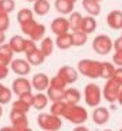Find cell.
Segmentation results:
<instances>
[{
    "mask_svg": "<svg viewBox=\"0 0 122 131\" xmlns=\"http://www.w3.org/2000/svg\"><path fill=\"white\" fill-rule=\"evenodd\" d=\"M64 118L68 120L70 123H73V124L83 125L88 120V111H87V108L81 107L79 104H68Z\"/></svg>",
    "mask_w": 122,
    "mask_h": 131,
    "instance_id": "1",
    "label": "cell"
},
{
    "mask_svg": "<svg viewBox=\"0 0 122 131\" xmlns=\"http://www.w3.org/2000/svg\"><path fill=\"white\" fill-rule=\"evenodd\" d=\"M101 70H102V61H95V60H81L78 63V73L85 75L88 79H99L101 77Z\"/></svg>",
    "mask_w": 122,
    "mask_h": 131,
    "instance_id": "2",
    "label": "cell"
},
{
    "mask_svg": "<svg viewBox=\"0 0 122 131\" xmlns=\"http://www.w3.org/2000/svg\"><path fill=\"white\" fill-rule=\"evenodd\" d=\"M37 124L44 131H58L63 127V120L51 113H41L37 117Z\"/></svg>",
    "mask_w": 122,
    "mask_h": 131,
    "instance_id": "3",
    "label": "cell"
},
{
    "mask_svg": "<svg viewBox=\"0 0 122 131\" xmlns=\"http://www.w3.org/2000/svg\"><path fill=\"white\" fill-rule=\"evenodd\" d=\"M101 98H102V91L97 84L94 83H89L85 85L84 89V101L88 107H98L99 103H101Z\"/></svg>",
    "mask_w": 122,
    "mask_h": 131,
    "instance_id": "4",
    "label": "cell"
},
{
    "mask_svg": "<svg viewBox=\"0 0 122 131\" xmlns=\"http://www.w3.org/2000/svg\"><path fill=\"white\" fill-rule=\"evenodd\" d=\"M121 90H122V84L116 79L112 77V79L106 80V84L104 85V89H102V97L105 98L108 103L114 104L115 101H118Z\"/></svg>",
    "mask_w": 122,
    "mask_h": 131,
    "instance_id": "5",
    "label": "cell"
},
{
    "mask_svg": "<svg viewBox=\"0 0 122 131\" xmlns=\"http://www.w3.org/2000/svg\"><path fill=\"white\" fill-rule=\"evenodd\" d=\"M114 47V43L112 40L109 39L106 34H99V36H97L95 39H94L92 41V49L95 50L98 54H108L111 50H112Z\"/></svg>",
    "mask_w": 122,
    "mask_h": 131,
    "instance_id": "6",
    "label": "cell"
},
{
    "mask_svg": "<svg viewBox=\"0 0 122 131\" xmlns=\"http://www.w3.org/2000/svg\"><path fill=\"white\" fill-rule=\"evenodd\" d=\"M11 90H13V93L16 95L21 97V95H24V94L31 93L33 84H31V81H29V80L24 79V77H17V79H14L13 83H11Z\"/></svg>",
    "mask_w": 122,
    "mask_h": 131,
    "instance_id": "7",
    "label": "cell"
},
{
    "mask_svg": "<svg viewBox=\"0 0 122 131\" xmlns=\"http://www.w3.org/2000/svg\"><path fill=\"white\" fill-rule=\"evenodd\" d=\"M10 121H11V127L16 131H21L24 128H29V120H27V115L24 113L11 110V113H10Z\"/></svg>",
    "mask_w": 122,
    "mask_h": 131,
    "instance_id": "8",
    "label": "cell"
},
{
    "mask_svg": "<svg viewBox=\"0 0 122 131\" xmlns=\"http://www.w3.org/2000/svg\"><path fill=\"white\" fill-rule=\"evenodd\" d=\"M57 75H60L67 84H73L78 80V70L73 69V67H70V66H64L61 69L58 70Z\"/></svg>",
    "mask_w": 122,
    "mask_h": 131,
    "instance_id": "9",
    "label": "cell"
},
{
    "mask_svg": "<svg viewBox=\"0 0 122 131\" xmlns=\"http://www.w3.org/2000/svg\"><path fill=\"white\" fill-rule=\"evenodd\" d=\"M10 69L13 70L16 74H19L20 77H24L26 74H29V73H30L31 66H30L29 60L17 59V60H13V61H11V64H10Z\"/></svg>",
    "mask_w": 122,
    "mask_h": 131,
    "instance_id": "10",
    "label": "cell"
},
{
    "mask_svg": "<svg viewBox=\"0 0 122 131\" xmlns=\"http://www.w3.org/2000/svg\"><path fill=\"white\" fill-rule=\"evenodd\" d=\"M70 29H71L70 21L67 19H64V17H58V19H56L53 23H51V30H53V33L57 34V36L67 34Z\"/></svg>",
    "mask_w": 122,
    "mask_h": 131,
    "instance_id": "11",
    "label": "cell"
},
{
    "mask_svg": "<svg viewBox=\"0 0 122 131\" xmlns=\"http://www.w3.org/2000/svg\"><path fill=\"white\" fill-rule=\"evenodd\" d=\"M31 84H33V89H36L38 93H41V91H44V90H48L50 79L44 74V73H38V74H36L33 77Z\"/></svg>",
    "mask_w": 122,
    "mask_h": 131,
    "instance_id": "12",
    "label": "cell"
},
{
    "mask_svg": "<svg viewBox=\"0 0 122 131\" xmlns=\"http://www.w3.org/2000/svg\"><path fill=\"white\" fill-rule=\"evenodd\" d=\"M92 121L98 125H104L109 121V111L105 107H97L92 113Z\"/></svg>",
    "mask_w": 122,
    "mask_h": 131,
    "instance_id": "13",
    "label": "cell"
},
{
    "mask_svg": "<svg viewBox=\"0 0 122 131\" xmlns=\"http://www.w3.org/2000/svg\"><path fill=\"white\" fill-rule=\"evenodd\" d=\"M13 50H11V47L9 46V44H2L0 46V67L2 66H7L9 67V64H11V61H13Z\"/></svg>",
    "mask_w": 122,
    "mask_h": 131,
    "instance_id": "14",
    "label": "cell"
},
{
    "mask_svg": "<svg viewBox=\"0 0 122 131\" xmlns=\"http://www.w3.org/2000/svg\"><path fill=\"white\" fill-rule=\"evenodd\" d=\"M106 23L111 29H122V12H119V10L111 12L106 17Z\"/></svg>",
    "mask_w": 122,
    "mask_h": 131,
    "instance_id": "15",
    "label": "cell"
},
{
    "mask_svg": "<svg viewBox=\"0 0 122 131\" xmlns=\"http://www.w3.org/2000/svg\"><path fill=\"white\" fill-rule=\"evenodd\" d=\"M83 7L87 10L89 16H98L101 13L99 2H95V0H83Z\"/></svg>",
    "mask_w": 122,
    "mask_h": 131,
    "instance_id": "16",
    "label": "cell"
},
{
    "mask_svg": "<svg viewBox=\"0 0 122 131\" xmlns=\"http://www.w3.org/2000/svg\"><path fill=\"white\" fill-rule=\"evenodd\" d=\"M79 100H81V91L78 89L70 87V89L65 90V98H64V101H67L68 104H78Z\"/></svg>",
    "mask_w": 122,
    "mask_h": 131,
    "instance_id": "17",
    "label": "cell"
},
{
    "mask_svg": "<svg viewBox=\"0 0 122 131\" xmlns=\"http://www.w3.org/2000/svg\"><path fill=\"white\" fill-rule=\"evenodd\" d=\"M56 46L58 47V49L61 50H67L70 49L71 46H74L73 44V34H61V36H57L56 39Z\"/></svg>",
    "mask_w": 122,
    "mask_h": 131,
    "instance_id": "18",
    "label": "cell"
},
{
    "mask_svg": "<svg viewBox=\"0 0 122 131\" xmlns=\"http://www.w3.org/2000/svg\"><path fill=\"white\" fill-rule=\"evenodd\" d=\"M9 46L11 47L14 53H24V47H26V40L21 36H13L10 40Z\"/></svg>",
    "mask_w": 122,
    "mask_h": 131,
    "instance_id": "19",
    "label": "cell"
},
{
    "mask_svg": "<svg viewBox=\"0 0 122 131\" xmlns=\"http://www.w3.org/2000/svg\"><path fill=\"white\" fill-rule=\"evenodd\" d=\"M33 107V104L29 101H26L24 98L19 97L16 100V101L11 104V110H14V111H20V113H24V114H27L29 113V110Z\"/></svg>",
    "mask_w": 122,
    "mask_h": 131,
    "instance_id": "20",
    "label": "cell"
},
{
    "mask_svg": "<svg viewBox=\"0 0 122 131\" xmlns=\"http://www.w3.org/2000/svg\"><path fill=\"white\" fill-rule=\"evenodd\" d=\"M65 90H60V89H56V87H51V85H50L48 90H47V95H48V98L53 103L63 101L64 98H65Z\"/></svg>",
    "mask_w": 122,
    "mask_h": 131,
    "instance_id": "21",
    "label": "cell"
},
{
    "mask_svg": "<svg viewBox=\"0 0 122 131\" xmlns=\"http://www.w3.org/2000/svg\"><path fill=\"white\" fill-rule=\"evenodd\" d=\"M67 105H68V103L67 101H56L51 104V107H50V113L54 115H57V117H64V114H65V110H67Z\"/></svg>",
    "mask_w": 122,
    "mask_h": 131,
    "instance_id": "22",
    "label": "cell"
},
{
    "mask_svg": "<svg viewBox=\"0 0 122 131\" xmlns=\"http://www.w3.org/2000/svg\"><path fill=\"white\" fill-rule=\"evenodd\" d=\"M74 3L70 0H56V9L61 14H70L73 12Z\"/></svg>",
    "mask_w": 122,
    "mask_h": 131,
    "instance_id": "23",
    "label": "cell"
},
{
    "mask_svg": "<svg viewBox=\"0 0 122 131\" xmlns=\"http://www.w3.org/2000/svg\"><path fill=\"white\" fill-rule=\"evenodd\" d=\"M48 95L47 94H43V93H37L34 95V100H33V108L36 110H44L48 104Z\"/></svg>",
    "mask_w": 122,
    "mask_h": 131,
    "instance_id": "24",
    "label": "cell"
},
{
    "mask_svg": "<svg viewBox=\"0 0 122 131\" xmlns=\"http://www.w3.org/2000/svg\"><path fill=\"white\" fill-rule=\"evenodd\" d=\"M95 29H97V21H95V19H94L92 16L84 17L83 24H81V29H79V31L85 33V34H89V33H92Z\"/></svg>",
    "mask_w": 122,
    "mask_h": 131,
    "instance_id": "25",
    "label": "cell"
},
{
    "mask_svg": "<svg viewBox=\"0 0 122 131\" xmlns=\"http://www.w3.org/2000/svg\"><path fill=\"white\" fill-rule=\"evenodd\" d=\"M83 20H84V17L81 16L78 12H74V13L70 14L68 21H70V26H71V30H73V31H79L81 24H83Z\"/></svg>",
    "mask_w": 122,
    "mask_h": 131,
    "instance_id": "26",
    "label": "cell"
},
{
    "mask_svg": "<svg viewBox=\"0 0 122 131\" xmlns=\"http://www.w3.org/2000/svg\"><path fill=\"white\" fill-rule=\"evenodd\" d=\"M50 12V3L48 0H36L34 2V13L38 16H44Z\"/></svg>",
    "mask_w": 122,
    "mask_h": 131,
    "instance_id": "27",
    "label": "cell"
},
{
    "mask_svg": "<svg viewBox=\"0 0 122 131\" xmlns=\"http://www.w3.org/2000/svg\"><path fill=\"white\" fill-rule=\"evenodd\" d=\"M44 59H46V56H44V53L41 51V50L37 49L36 51H33L31 54H29L27 56V60H29L30 64H33V66H40V64H43L44 63Z\"/></svg>",
    "mask_w": 122,
    "mask_h": 131,
    "instance_id": "28",
    "label": "cell"
},
{
    "mask_svg": "<svg viewBox=\"0 0 122 131\" xmlns=\"http://www.w3.org/2000/svg\"><path fill=\"white\" fill-rule=\"evenodd\" d=\"M115 66L111 64V63H106V61H102V70H101V77L105 80H109L112 79L114 74H115Z\"/></svg>",
    "mask_w": 122,
    "mask_h": 131,
    "instance_id": "29",
    "label": "cell"
},
{
    "mask_svg": "<svg viewBox=\"0 0 122 131\" xmlns=\"http://www.w3.org/2000/svg\"><path fill=\"white\" fill-rule=\"evenodd\" d=\"M40 50L44 53V56H51L53 54V50H54V41L50 37H44L41 40V46H40Z\"/></svg>",
    "mask_w": 122,
    "mask_h": 131,
    "instance_id": "30",
    "label": "cell"
},
{
    "mask_svg": "<svg viewBox=\"0 0 122 131\" xmlns=\"http://www.w3.org/2000/svg\"><path fill=\"white\" fill-rule=\"evenodd\" d=\"M11 93H13V90L4 87L0 83V104L3 105V104H7V103L11 101Z\"/></svg>",
    "mask_w": 122,
    "mask_h": 131,
    "instance_id": "31",
    "label": "cell"
},
{
    "mask_svg": "<svg viewBox=\"0 0 122 131\" xmlns=\"http://www.w3.org/2000/svg\"><path fill=\"white\" fill-rule=\"evenodd\" d=\"M17 20H19L20 24L26 23V21H29V20H33V12L29 9H21L17 13Z\"/></svg>",
    "mask_w": 122,
    "mask_h": 131,
    "instance_id": "32",
    "label": "cell"
},
{
    "mask_svg": "<svg viewBox=\"0 0 122 131\" xmlns=\"http://www.w3.org/2000/svg\"><path fill=\"white\" fill-rule=\"evenodd\" d=\"M87 36L85 33L83 31H74L73 33V44L74 46H83L87 43Z\"/></svg>",
    "mask_w": 122,
    "mask_h": 131,
    "instance_id": "33",
    "label": "cell"
},
{
    "mask_svg": "<svg viewBox=\"0 0 122 131\" xmlns=\"http://www.w3.org/2000/svg\"><path fill=\"white\" fill-rule=\"evenodd\" d=\"M50 85H51V87H56V89H60V90H65L68 84H67L60 75H54L53 79L50 80Z\"/></svg>",
    "mask_w": 122,
    "mask_h": 131,
    "instance_id": "34",
    "label": "cell"
},
{
    "mask_svg": "<svg viewBox=\"0 0 122 131\" xmlns=\"http://www.w3.org/2000/svg\"><path fill=\"white\" fill-rule=\"evenodd\" d=\"M10 26V20H9V16L7 13H2L0 14V30L2 31H6Z\"/></svg>",
    "mask_w": 122,
    "mask_h": 131,
    "instance_id": "35",
    "label": "cell"
},
{
    "mask_svg": "<svg viewBox=\"0 0 122 131\" xmlns=\"http://www.w3.org/2000/svg\"><path fill=\"white\" fill-rule=\"evenodd\" d=\"M0 2H2V9H3L4 13L9 14L10 12L14 10V2L13 0H0Z\"/></svg>",
    "mask_w": 122,
    "mask_h": 131,
    "instance_id": "36",
    "label": "cell"
},
{
    "mask_svg": "<svg viewBox=\"0 0 122 131\" xmlns=\"http://www.w3.org/2000/svg\"><path fill=\"white\" fill-rule=\"evenodd\" d=\"M37 50V46H36V41L34 40H26V47H24V53H26L27 56L31 54L33 51Z\"/></svg>",
    "mask_w": 122,
    "mask_h": 131,
    "instance_id": "37",
    "label": "cell"
},
{
    "mask_svg": "<svg viewBox=\"0 0 122 131\" xmlns=\"http://www.w3.org/2000/svg\"><path fill=\"white\" fill-rule=\"evenodd\" d=\"M112 61L115 63L118 67H122V50L121 51H115V54H114V57H112Z\"/></svg>",
    "mask_w": 122,
    "mask_h": 131,
    "instance_id": "38",
    "label": "cell"
},
{
    "mask_svg": "<svg viewBox=\"0 0 122 131\" xmlns=\"http://www.w3.org/2000/svg\"><path fill=\"white\" fill-rule=\"evenodd\" d=\"M7 75H9V67L7 66H2L0 67V80L6 79Z\"/></svg>",
    "mask_w": 122,
    "mask_h": 131,
    "instance_id": "39",
    "label": "cell"
},
{
    "mask_svg": "<svg viewBox=\"0 0 122 131\" xmlns=\"http://www.w3.org/2000/svg\"><path fill=\"white\" fill-rule=\"evenodd\" d=\"M114 79H116L119 83L122 84V67H118L115 70V74H114Z\"/></svg>",
    "mask_w": 122,
    "mask_h": 131,
    "instance_id": "40",
    "label": "cell"
},
{
    "mask_svg": "<svg viewBox=\"0 0 122 131\" xmlns=\"http://www.w3.org/2000/svg\"><path fill=\"white\" fill-rule=\"evenodd\" d=\"M114 47H115L116 51H121V50H122V37H119V39L115 40V43H114Z\"/></svg>",
    "mask_w": 122,
    "mask_h": 131,
    "instance_id": "41",
    "label": "cell"
},
{
    "mask_svg": "<svg viewBox=\"0 0 122 131\" xmlns=\"http://www.w3.org/2000/svg\"><path fill=\"white\" fill-rule=\"evenodd\" d=\"M73 131H89V130H88L87 127H84V125H77V127L74 128Z\"/></svg>",
    "mask_w": 122,
    "mask_h": 131,
    "instance_id": "42",
    "label": "cell"
},
{
    "mask_svg": "<svg viewBox=\"0 0 122 131\" xmlns=\"http://www.w3.org/2000/svg\"><path fill=\"white\" fill-rule=\"evenodd\" d=\"M4 31H2V30H0V46H2V44H3L4 43Z\"/></svg>",
    "mask_w": 122,
    "mask_h": 131,
    "instance_id": "43",
    "label": "cell"
},
{
    "mask_svg": "<svg viewBox=\"0 0 122 131\" xmlns=\"http://www.w3.org/2000/svg\"><path fill=\"white\" fill-rule=\"evenodd\" d=\"M0 131H16V130H14L13 127H2Z\"/></svg>",
    "mask_w": 122,
    "mask_h": 131,
    "instance_id": "44",
    "label": "cell"
},
{
    "mask_svg": "<svg viewBox=\"0 0 122 131\" xmlns=\"http://www.w3.org/2000/svg\"><path fill=\"white\" fill-rule=\"evenodd\" d=\"M118 103L122 105V90H121V93H119V97H118Z\"/></svg>",
    "mask_w": 122,
    "mask_h": 131,
    "instance_id": "45",
    "label": "cell"
},
{
    "mask_svg": "<svg viewBox=\"0 0 122 131\" xmlns=\"http://www.w3.org/2000/svg\"><path fill=\"white\" fill-rule=\"evenodd\" d=\"M3 115V108H2V104H0V117Z\"/></svg>",
    "mask_w": 122,
    "mask_h": 131,
    "instance_id": "46",
    "label": "cell"
},
{
    "mask_svg": "<svg viewBox=\"0 0 122 131\" xmlns=\"http://www.w3.org/2000/svg\"><path fill=\"white\" fill-rule=\"evenodd\" d=\"M21 131H33V130H31V128L29 127V128H24V130H21Z\"/></svg>",
    "mask_w": 122,
    "mask_h": 131,
    "instance_id": "47",
    "label": "cell"
},
{
    "mask_svg": "<svg viewBox=\"0 0 122 131\" xmlns=\"http://www.w3.org/2000/svg\"><path fill=\"white\" fill-rule=\"evenodd\" d=\"M70 2H73V3H75V2H77V0H70Z\"/></svg>",
    "mask_w": 122,
    "mask_h": 131,
    "instance_id": "48",
    "label": "cell"
},
{
    "mask_svg": "<svg viewBox=\"0 0 122 131\" xmlns=\"http://www.w3.org/2000/svg\"><path fill=\"white\" fill-rule=\"evenodd\" d=\"M27 2H36V0H27Z\"/></svg>",
    "mask_w": 122,
    "mask_h": 131,
    "instance_id": "49",
    "label": "cell"
},
{
    "mask_svg": "<svg viewBox=\"0 0 122 131\" xmlns=\"http://www.w3.org/2000/svg\"><path fill=\"white\" fill-rule=\"evenodd\" d=\"M95 2H101V0H95Z\"/></svg>",
    "mask_w": 122,
    "mask_h": 131,
    "instance_id": "50",
    "label": "cell"
},
{
    "mask_svg": "<svg viewBox=\"0 0 122 131\" xmlns=\"http://www.w3.org/2000/svg\"><path fill=\"white\" fill-rule=\"evenodd\" d=\"M105 131H111V130H105Z\"/></svg>",
    "mask_w": 122,
    "mask_h": 131,
    "instance_id": "51",
    "label": "cell"
},
{
    "mask_svg": "<svg viewBox=\"0 0 122 131\" xmlns=\"http://www.w3.org/2000/svg\"><path fill=\"white\" fill-rule=\"evenodd\" d=\"M119 131H122V128H121V130H119Z\"/></svg>",
    "mask_w": 122,
    "mask_h": 131,
    "instance_id": "52",
    "label": "cell"
}]
</instances>
